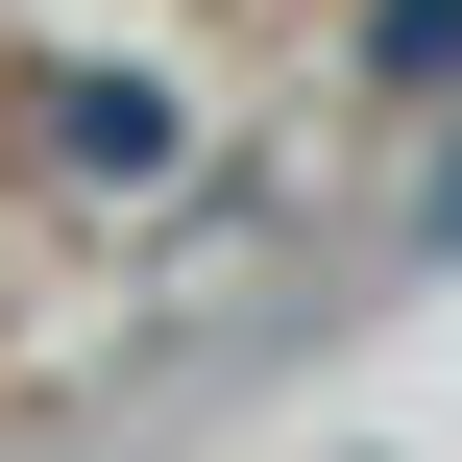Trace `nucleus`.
I'll return each instance as SVG.
<instances>
[{"instance_id":"f257e3e1","label":"nucleus","mask_w":462,"mask_h":462,"mask_svg":"<svg viewBox=\"0 0 462 462\" xmlns=\"http://www.w3.org/2000/svg\"><path fill=\"white\" fill-rule=\"evenodd\" d=\"M439 244H462V171H439Z\"/></svg>"}]
</instances>
